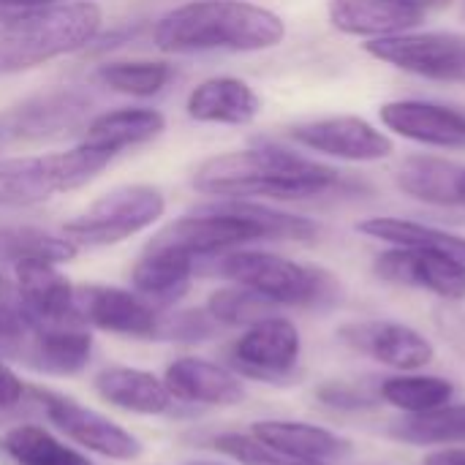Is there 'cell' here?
<instances>
[{"label":"cell","instance_id":"18","mask_svg":"<svg viewBox=\"0 0 465 465\" xmlns=\"http://www.w3.org/2000/svg\"><path fill=\"white\" fill-rule=\"evenodd\" d=\"M381 123L417 144L460 150L465 147V114L433 101H390L379 109Z\"/></svg>","mask_w":465,"mask_h":465},{"label":"cell","instance_id":"42","mask_svg":"<svg viewBox=\"0 0 465 465\" xmlns=\"http://www.w3.org/2000/svg\"><path fill=\"white\" fill-rule=\"evenodd\" d=\"M463 16H465V5H463Z\"/></svg>","mask_w":465,"mask_h":465},{"label":"cell","instance_id":"17","mask_svg":"<svg viewBox=\"0 0 465 465\" xmlns=\"http://www.w3.org/2000/svg\"><path fill=\"white\" fill-rule=\"evenodd\" d=\"M11 354H16L38 373L76 376L93 357V335L84 330V322L33 327Z\"/></svg>","mask_w":465,"mask_h":465},{"label":"cell","instance_id":"41","mask_svg":"<svg viewBox=\"0 0 465 465\" xmlns=\"http://www.w3.org/2000/svg\"><path fill=\"white\" fill-rule=\"evenodd\" d=\"M193 465H213V463H193Z\"/></svg>","mask_w":465,"mask_h":465},{"label":"cell","instance_id":"31","mask_svg":"<svg viewBox=\"0 0 465 465\" xmlns=\"http://www.w3.org/2000/svg\"><path fill=\"white\" fill-rule=\"evenodd\" d=\"M0 256L11 259L14 264L22 259L63 264L76 256V245L68 237H57L33 226H11V229H0Z\"/></svg>","mask_w":465,"mask_h":465},{"label":"cell","instance_id":"34","mask_svg":"<svg viewBox=\"0 0 465 465\" xmlns=\"http://www.w3.org/2000/svg\"><path fill=\"white\" fill-rule=\"evenodd\" d=\"M33 330L25 308H22V300L16 294V286L0 275V343L14 351L25 338L27 332Z\"/></svg>","mask_w":465,"mask_h":465},{"label":"cell","instance_id":"21","mask_svg":"<svg viewBox=\"0 0 465 465\" xmlns=\"http://www.w3.org/2000/svg\"><path fill=\"white\" fill-rule=\"evenodd\" d=\"M185 109L196 123L248 125L259 117L262 98L248 82L237 76H215L193 87Z\"/></svg>","mask_w":465,"mask_h":465},{"label":"cell","instance_id":"9","mask_svg":"<svg viewBox=\"0 0 465 465\" xmlns=\"http://www.w3.org/2000/svg\"><path fill=\"white\" fill-rule=\"evenodd\" d=\"M302 354V338L294 322L283 316H267L234 341L232 362L242 376L278 384L294 376V368Z\"/></svg>","mask_w":465,"mask_h":465},{"label":"cell","instance_id":"3","mask_svg":"<svg viewBox=\"0 0 465 465\" xmlns=\"http://www.w3.org/2000/svg\"><path fill=\"white\" fill-rule=\"evenodd\" d=\"M104 14L90 0L30 8L0 27V74H16L71 54L101 33Z\"/></svg>","mask_w":465,"mask_h":465},{"label":"cell","instance_id":"32","mask_svg":"<svg viewBox=\"0 0 465 465\" xmlns=\"http://www.w3.org/2000/svg\"><path fill=\"white\" fill-rule=\"evenodd\" d=\"M275 308L267 297L245 289V286H232V289H218L207 300V313L226 327H251L267 316H275Z\"/></svg>","mask_w":465,"mask_h":465},{"label":"cell","instance_id":"5","mask_svg":"<svg viewBox=\"0 0 465 465\" xmlns=\"http://www.w3.org/2000/svg\"><path fill=\"white\" fill-rule=\"evenodd\" d=\"M109 161L112 155L84 144L49 155L0 158V207H33L54 193L76 191L101 174Z\"/></svg>","mask_w":465,"mask_h":465},{"label":"cell","instance_id":"16","mask_svg":"<svg viewBox=\"0 0 465 465\" xmlns=\"http://www.w3.org/2000/svg\"><path fill=\"white\" fill-rule=\"evenodd\" d=\"M16 294L33 327L82 322L76 311V286L52 262L22 259L14 264Z\"/></svg>","mask_w":465,"mask_h":465},{"label":"cell","instance_id":"29","mask_svg":"<svg viewBox=\"0 0 465 465\" xmlns=\"http://www.w3.org/2000/svg\"><path fill=\"white\" fill-rule=\"evenodd\" d=\"M381 398L406 414H422V411H433L439 406L452 403L455 384L441 376L401 373V376H390L381 381Z\"/></svg>","mask_w":465,"mask_h":465},{"label":"cell","instance_id":"30","mask_svg":"<svg viewBox=\"0 0 465 465\" xmlns=\"http://www.w3.org/2000/svg\"><path fill=\"white\" fill-rule=\"evenodd\" d=\"M172 74H174L172 65L158 63V60H120V63H106L98 68V79L106 87L123 95H134V98L158 95L169 84Z\"/></svg>","mask_w":465,"mask_h":465},{"label":"cell","instance_id":"39","mask_svg":"<svg viewBox=\"0 0 465 465\" xmlns=\"http://www.w3.org/2000/svg\"><path fill=\"white\" fill-rule=\"evenodd\" d=\"M54 3H63V0H0V5L5 8H41V5H54Z\"/></svg>","mask_w":465,"mask_h":465},{"label":"cell","instance_id":"14","mask_svg":"<svg viewBox=\"0 0 465 465\" xmlns=\"http://www.w3.org/2000/svg\"><path fill=\"white\" fill-rule=\"evenodd\" d=\"M450 0H330V22L346 35L384 38L411 33Z\"/></svg>","mask_w":465,"mask_h":465},{"label":"cell","instance_id":"26","mask_svg":"<svg viewBox=\"0 0 465 465\" xmlns=\"http://www.w3.org/2000/svg\"><path fill=\"white\" fill-rule=\"evenodd\" d=\"M463 166L455 161L444 158H430V155H414L406 158L395 174V183L403 193L422 199L428 204H441V207H458V177Z\"/></svg>","mask_w":465,"mask_h":465},{"label":"cell","instance_id":"37","mask_svg":"<svg viewBox=\"0 0 465 465\" xmlns=\"http://www.w3.org/2000/svg\"><path fill=\"white\" fill-rule=\"evenodd\" d=\"M319 398L332 409H362L368 403L357 390H351L346 384H327L319 390Z\"/></svg>","mask_w":465,"mask_h":465},{"label":"cell","instance_id":"7","mask_svg":"<svg viewBox=\"0 0 465 465\" xmlns=\"http://www.w3.org/2000/svg\"><path fill=\"white\" fill-rule=\"evenodd\" d=\"M33 398L41 403L46 420L82 450L117 463H131L142 455V441L134 433H128L123 425L112 422L109 417L76 403L74 398L41 387L33 390Z\"/></svg>","mask_w":465,"mask_h":465},{"label":"cell","instance_id":"24","mask_svg":"<svg viewBox=\"0 0 465 465\" xmlns=\"http://www.w3.org/2000/svg\"><path fill=\"white\" fill-rule=\"evenodd\" d=\"M163 128H166V120L155 109H144V106L114 109L90 120L79 144L114 158L125 147H136V144L155 139Z\"/></svg>","mask_w":465,"mask_h":465},{"label":"cell","instance_id":"28","mask_svg":"<svg viewBox=\"0 0 465 465\" xmlns=\"http://www.w3.org/2000/svg\"><path fill=\"white\" fill-rule=\"evenodd\" d=\"M392 436L398 441L414 447H455L465 444V403L463 406H439L433 411L409 414L406 420L392 425Z\"/></svg>","mask_w":465,"mask_h":465},{"label":"cell","instance_id":"11","mask_svg":"<svg viewBox=\"0 0 465 465\" xmlns=\"http://www.w3.org/2000/svg\"><path fill=\"white\" fill-rule=\"evenodd\" d=\"M289 139L341 161H384L395 153L392 139L379 131L373 123L357 114H338V117H322L311 123H300L289 128Z\"/></svg>","mask_w":465,"mask_h":465},{"label":"cell","instance_id":"6","mask_svg":"<svg viewBox=\"0 0 465 465\" xmlns=\"http://www.w3.org/2000/svg\"><path fill=\"white\" fill-rule=\"evenodd\" d=\"M166 210V199L153 185H120L95 199L84 213L63 226L76 248H106L117 245L144 229H150Z\"/></svg>","mask_w":465,"mask_h":465},{"label":"cell","instance_id":"38","mask_svg":"<svg viewBox=\"0 0 465 465\" xmlns=\"http://www.w3.org/2000/svg\"><path fill=\"white\" fill-rule=\"evenodd\" d=\"M422 465H465V447H444L430 452Z\"/></svg>","mask_w":465,"mask_h":465},{"label":"cell","instance_id":"4","mask_svg":"<svg viewBox=\"0 0 465 465\" xmlns=\"http://www.w3.org/2000/svg\"><path fill=\"white\" fill-rule=\"evenodd\" d=\"M215 270L226 281L267 297L278 308H330L341 297V283L327 270L278 253L232 251Z\"/></svg>","mask_w":465,"mask_h":465},{"label":"cell","instance_id":"20","mask_svg":"<svg viewBox=\"0 0 465 465\" xmlns=\"http://www.w3.org/2000/svg\"><path fill=\"white\" fill-rule=\"evenodd\" d=\"M95 392L109 406L139 417H161L169 414L174 406V398L166 390L163 379L125 365L104 368L95 376Z\"/></svg>","mask_w":465,"mask_h":465},{"label":"cell","instance_id":"2","mask_svg":"<svg viewBox=\"0 0 465 465\" xmlns=\"http://www.w3.org/2000/svg\"><path fill=\"white\" fill-rule=\"evenodd\" d=\"M286 38L283 19L248 0H191L166 11L153 41L161 52H262Z\"/></svg>","mask_w":465,"mask_h":465},{"label":"cell","instance_id":"8","mask_svg":"<svg viewBox=\"0 0 465 465\" xmlns=\"http://www.w3.org/2000/svg\"><path fill=\"white\" fill-rule=\"evenodd\" d=\"M365 52L417 76L465 84V35L460 33H398L371 38Z\"/></svg>","mask_w":465,"mask_h":465},{"label":"cell","instance_id":"23","mask_svg":"<svg viewBox=\"0 0 465 465\" xmlns=\"http://www.w3.org/2000/svg\"><path fill=\"white\" fill-rule=\"evenodd\" d=\"M193 264L196 259L183 251L147 242L144 253L131 270V283L153 305H169L188 292Z\"/></svg>","mask_w":465,"mask_h":465},{"label":"cell","instance_id":"19","mask_svg":"<svg viewBox=\"0 0 465 465\" xmlns=\"http://www.w3.org/2000/svg\"><path fill=\"white\" fill-rule=\"evenodd\" d=\"M163 384L180 403H199V406H237L245 401L242 379L210 360L202 357H180L174 360L166 373Z\"/></svg>","mask_w":465,"mask_h":465},{"label":"cell","instance_id":"35","mask_svg":"<svg viewBox=\"0 0 465 465\" xmlns=\"http://www.w3.org/2000/svg\"><path fill=\"white\" fill-rule=\"evenodd\" d=\"M218 322L207 311H185L161 322V335L169 341H204L215 332Z\"/></svg>","mask_w":465,"mask_h":465},{"label":"cell","instance_id":"1","mask_svg":"<svg viewBox=\"0 0 465 465\" xmlns=\"http://www.w3.org/2000/svg\"><path fill=\"white\" fill-rule=\"evenodd\" d=\"M341 172L300 153L262 144L204 161L193 174V188L218 199H313L335 191Z\"/></svg>","mask_w":465,"mask_h":465},{"label":"cell","instance_id":"33","mask_svg":"<svg viewBox=\"0 0 465 465\" xmlns=\"http://www.w3.org/2000/svg\"><path fill=\"white\" fill-rule=\"evenodd\" d=\"M213 450L240 465H327L286 455V452L253 439L251 433H221L213 439Z\"/></svg>","mask_w":465,"mask_h":465},{"label":"cell","instance_id":"12","mask_svg":"<svg viewBox=\"0 0 465 465\" xmlns=\"http://www.w3.org/2000/svg\"><path fill=\"white\" fill-rule=\"evenodd\" d=\"M76 311L84 324L112 335L139 341H153L161 335L163 319L139 292L117 286H82L76 289Z\"/></svg>","mask_w":465,"mask_h":465},{"label":"cell","instance_id":"15","mask_svg":"<svg viewBox=\"0 0 465 465\" xmlns=\"http://www.w3.org/2000/svg\"><path fill=\"white\" fill-rule=\"evenodd\" d=\"M376 275L398 286L430 292L441 300H465V267L436 251L392 248L376 259Z\"/></svg>","mask_w":465,"mask_h":465},{"label":"cell","instance_id":"10","mask_svg":"<svg viewBox=\"0 0 465 465\" xmlns=\"http://www.w3.org/2000/svg\"><path fill=\"white\" fill-rule=\"evenodd\" d=\"M93 98L76 87L38 93L0 114V142H38L71 134L90 112Z\"/></svg>","mask_w":465,"mask_h":465},{"label":"cell","instance_id":"22","mask_svg":"<svg viewBox=\"0 0 465 465\" xmlns=\"http://www.w3.org/2000/svg\"><path fill=\"white\" fill-rule=\"evenodd\" d=\"M251 436L264 441L267 447H275L286 455L302 458V460H316V463H330L338 458H346L351 452V441L308 422H294V420H262L251 425Z\"/></svg>","mask_w":465,"mask_h":465},{"label":"cell","instance_id":"25","mask_svg":"<svg viewBox=\"0 0 465 465\" xmlns=\"http://www.w3.org/2000/svg\"><path fill=\"white\" fill-rule=\"evenodd\" d=\"M357 232L381 240L392 248H422V251H436L458 264L465 267V237L452 234L447 229H436L420 221H406V218H368L357 223Z\"/></svg>","mask_w":465,"mask_h":465},{"label":"cell","instance_id":"27","mask_svg":"<svg viewBox=\"0 0 465 465\" xmlns=\"http://www.w3.org/2000/svg\"><path fill=\"white\" fill-rule=\"evenodd\" d=\"M3 450L16 465H93L87 455L54 439L38 425H14L3 436Z\"/></svg>","mask_w":465,"mask_h":465},{"label":"cell","instance_id":"13","mask_svg":"<svg viewBox=\"0 0 465 465\" xmlns=\"http://www.w3.org/2000/svg\"><path fill=\"white\" fill-rule=\"evenodd\" d=\"M338 338L349 349L403 373H414L430 365L436 357V349L425 335H420L409 324L390 322V319H365V322L343 324L338 330Z\"/></svg>","mask_w":465,"mask_h":465},{"label":"cell","instance_id":"40","mask_svg":"<svg viewBox=\"0 0 465 465\" xmlns=\"http://www.w3.org/2000/svg\"><path fill=\"white\" fill-rule=\"evenodd\" d=\"M458 207H465V166L463 172H460V177H458Z\"/></svg>","mask_w":465,"mask_h":465},{"label":"cell","instance_id":"36","mask_svg":"<svg viewBox=\"0 0 465 465\" xmlns=\"http://www.w3.org/2000/svg\"><path fill=\"white\" fill-rule=\"evenodd\" d=\"M25 384L19 381V376L0 360V422L8 420L22 403H25Z\"/></svg>","mask_w":465,"mask_h":465}]
</instances>
